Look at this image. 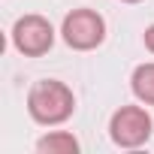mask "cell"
Returning a JSON list of instances; mask_svg holds the SVG:
<instances>
[{
  "instance_id": "6da1fadb",
  "label": "cell",
  "mask_w": 154,
  "mask_h": 154,
  "mask_svg": "<svg viewBox=\"0 0 154 154\" xmlns=\"http://www.w3.org/2000/svg\"><path fill=\"white\" fill-rule=\"evenodd\" d=\"M27 109L39 124H60L72 115V91L63 82H54V79L36 82L30 88Z\"/></svg>"
},
{
  "instance_id": "7a4b0ae2",
  "label": "cell",
  "mask_w": 154,
  "mask_h": 154,
  "mask_svg": "<svg viewBox=\"0 0 154 154\" xmlns=\"http://www.w3.org/2000/svg\"><path fill=\"white\" fill-rule=\"evenodd\" d=\"M103 33H106V24L94 9H72L63 18V39L72 48L88 51L103 42Z\"/></svg>"
},
{
  "instance_id": "3957f363",
  "label": "cell",
  "mask_w": 154,
  "mask_h": 154,
  "mask_svg": "<svg viewBox=\"0 0 154 154\" xmlns=\"http://www.w3.org/2000/svg\"><path fill=\"white\" fill-rule=\"evenodd\" d=\"M112 139L115 145L121 148H136L142 145L148 136H151V118L145 109L139 106H121L115 115H112Z\"/></svg>"
},
{
  "instance_id": "277c9868",
  "label": "cell",
  "mask_w": 154,
  "mask_h": 154,
  "mask_svg": "<svg viewBox=\"0 0 154 154\" xmlns=\"http://www.w3.org/2000/svg\"><path fill=\"white\" fill-rule=\"evenodd\" d=\"M12 42H15L18 51L36 57V54H45V51L51 48L54 30H51V24H48L42 15H24V18H18L15 27H12Z\"/></svg>"
},
{
  "instance_id": "5b68a950",
  "label": "cell",
  "mask_w": 154,
  "mask_h": 154,
  "mask_svg": "<svg viewBox=\"0 0 154 154\" xmlns=\"http://www.w3.org/2000/svg\"><path fill=\"white\" fill-rule=\"evenodd\" d=\"M133 94L145 103H154V63H142L133 72Z\"/></svg>"
},
{
  "instance_id": "8992f818",
  "label": "cell",
  "mask_w": 154,
  "mask_h": 154,
  "mask_svg": "<svg viewBox=\"0 0 154 154\" xmlns=\"http://www.w3.org/2000/svg\"><path fill=\"white\" fill-rule=\"evenodd\" d=\"M36 148L48 151V154H75L79 151V142H75L69 133H51V136H42Z\"/></svg>"
},
{
  "instance_id": "52a82bcc",
  "label": "cell",
  "mask_w": 154,
  "mask_h": 154,
  "mask_svg": "<svg viewBox=\"0 0 154 154\" xmlns=\"http://www.w3.org/2000/svg\"><path fill=\"white\" fill-rule=\"evenodd\" d=\"M145 45H148V51H154V24L145 30Z\"/></svg>"
},
{
  "instance_id": "ba28073f",
  "label": "cell",
  "mask_w": 154,
  "mask_h": 154,
  "mask_svg": "<svg viewBox=\"0 0 154 154\" xmlns=\"http://www.w3.org/2000/svg\"><path fill=\"white\" fill-rule=\"evenodd\" d=\"M124 3H139V0H124Z\"/></svg>"
}]
</instances>
